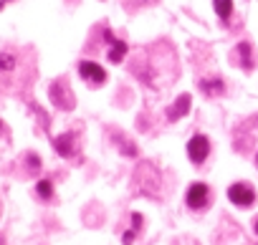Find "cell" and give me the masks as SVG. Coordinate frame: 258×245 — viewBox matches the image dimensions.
Segmentation results:
<instances>
[{
	"label": "cell",
	"instance_id": "1",
	"mask_svg": "<svg viewBox=\"0 0 258 245\" xmlns=\"http://www.w3.org/2000/svg\"><path fill=\"white\" fill-rule=\"evenodd\" d=\"M228 200L238 207H250L255 202V190L248 182H235L228 187Z\"/></svg>",
	"mask_w": 258,
	"mask_h": 245
},
{
	"label": "cell",
	"instance_id": "2",
	"mask_svg": "<svg viewBox=\"0 0 258 245\" xmlns=\"http://www.w3.org/2000/svg\"><path fill=\"white\" fill-rule=\"evenodd\" d=\"M210 154V142L205 134H195L190 142H187V157L192 165H203L205 157Z\"/></svg>",
	"mask_w": 258,
	"mask_h": 245
},
{
	"label": "cell",
	"instance_id": "3",
	"mask_svg": "<svg viewBox=\"0 0 258 245\" xmlns=\"http://www.w3.org/2000/svg\"><path fill=\"white\" fill-rule=\"evenodd\" d=\"M208 197H210V190L205 182H192L187 187V195H185V202L190 210H203L208 205Z\"/></svg>",
	"mask_w": 258,
	"mask_h": 245
},
{
	"label": "cell",
	"instance_id": "4",
	"mask_svg": "<svg viewBox=\"0 0 258 245\" xmlns=\"http://www.w3.org/2000/svg\"><path fill=\"white\" fill-rule=\"evenodd\" d=\"M79 73H81V78H84L86 84H91V86H101V84L106 81V71H104L99 63H94V61H81V63H79Z\"/></svg>",
	"mask_w": 258,
	"mask_h": 245
},
{
	"label": "cell",
	"instance_id": "5",
	"mask_svg": "<svg viewBox=\"0 0 258 245\" xmlns=\"http://www.w3.org/2000/svg\"><path fill=\"white\" fill-rule=\"evenodd\" d=\"M187 109H190V96H187V94H182V96H180V101H175V104L170 106L167 119H170V121H175V119L185 116V114H187Z\"/></svg>",
	"mask_w": 258,
	"mask_h": 245
},
{
	"label": "cell",
	"instance_id": "6",
	"mask_svg": "<svg viewBox=\"0 0 258 245\" xmlns=\"http://www.w3.org/2000/svg\"><path fill=\"white\" fill-rule=\"evenodd\" d=\"M111 41V48H109V61L111 63H119L124 56H126V43L124 41H114V36H109Z\"/></svg>",
	"mask_w": 258,
	"mask_h": 245
},
{
	"label": "cell",
	"instance_id": "7",
	"mask_svg": "<svg viewBox=\"0 0 258 245\" xmlns=\"http://www.w3.org/2000/svg\"><path fill=\"white\" fill-rule=\"evenodd\" d=\"M213 6H215V13L220 16V21L228 23L233 16V0H213Z\"/></svg>",
	"mask_w": 258,
	"mask_h": 245
},
{
	"label": "cell",
	"instance_id": "8",
	"mask_svg": "<svg viewBox=\"0 0 258 245\" xmlns=\"http://www.w3.org/2000/svg\"><path fill=\"white\" fill-rule=\"evenodd\" d=\"M56 149L61 157H71L74 154V134H63L56 139Z\"/></svg>",
	"mask_w": 258,
	"mask_h": 245
},
{
	"label": "cell",
	"instance_id": "9",
	"mask_svg": "<svg viewBox=\"0 0 258 245\" xmlns=\"http://www.w3.org/2000/svg\"><path fill=\"white\" fill-rule=\"evenodd\" d=\"M140 225H142V215H132V227H129L126 232H124V237H121V242L124 245H132L135 242V235H137V230H140Z\"/></svg>",
	"mask_w": 258,
	"mask_h": 245
},
{
	"label": "cell",
	"instance_id": "10",
	"mask_svg": "<svg viewBox=\"0 0 258 245\" xmlns=\"http://www.w3.org/2000/svg\"><path fill=\"white\" fill-rule=\"evenodd\" d=\"M200 86H203L205 94H220V91H223V81H220V78H205Z\"/></svg>",
	"mask_w": 258,
	"mask_h": 245
},
{
	"label": "cell",
	"instance_id": "11",
	"mask_svg": "<svg viewBox=\"0 0 258 245\" xmlns=\"http://www.w3.org/2000/svg\"><path fill=\"white\" fill-rule=\"evenodd\" d=\"M36 192H38V197L51 200V195H53V185H51V180H41V182L36 185Z\"/></svg>",
	"mask_w": 258,
	"mask_h": 245
},
{
	"label": "cell",
	"instance_id": "12",
	"mask_svg": "<svg viewBox=\"0 0 258 245\" xmlns=\"http://www.w3.org/2000/svg\"><path fill=\"white\" fill-rule=\"evenodd\" d=\"M238 53H240L243 68H253V58H250V46H248V43H240V46H238Z\"/></svg>",
	"mask_w": 258,
	"mask_h": 245
},
{
	"label": "cell",
	"instance_id": "13",
	"mask_svg": "<svg viewBox=\"0 0 258 245\" xmlns=\"http://www.w3.org/2000/svg\"><path fill=\"white\" fill-rule=\"evenodd\" d=\"M16 66V56L13 53H0V71H11Z\"/></svg>",
	"mask_w": 258,
	"mask_h": 245
},
{
	"label": "cell",
	"instance_id": "14",
	"mask_svg": "<svg viewBox=\"0 0 258 245\" xmlns=\"http://www.w3.org/2000/svg\"><path fill=\"white\" fill-rule=\"evenodd\" d=\"M253 227H255V232H258V217H255V222H253Z\"/></svg>",
	"mask_w": 258,
	"mask_h": 245
},
{
	"label": "cell",
	"instance_id": "15",
	"mask_svg": "<svg viewBox=\"0 0 258 245\" xmlns=\"http://www.w3.org/2000/svg\"><path fill=\"white\" fill-rule=\"evenodd\" d=\"M0 245H3V240H0Z\"/></svg>",
	"mask_w": 258,
	"mask_h": 245
},
{
	"label": "cell",
	"instance_id": "16",
	"mask_svg": "<svg viewBox=\"0 0 258 245\" xmlns=\"http://www.w3.org/2000/svg\"><path fill=\"white\" fill-rule=\"evenodd\" d=\"M255 162H258V157H255Z\"/></svg>",
	"mask_w": 258,
	"mask_h": 245
},
{
	"label": "cell",
	"instance_id": "17",
	"mask_svg": "<svg viewBox=\"0 0 258 245\" xmlns=\"http://www.w3.org/2000/svg\"><path fill=\"white\" fill-rule=\"evenodd\" d=\"M0 127H3V124H0Z\"/></svg>",
	"mask_w": 258,
	"mask_h": 245
}]
</instances>
